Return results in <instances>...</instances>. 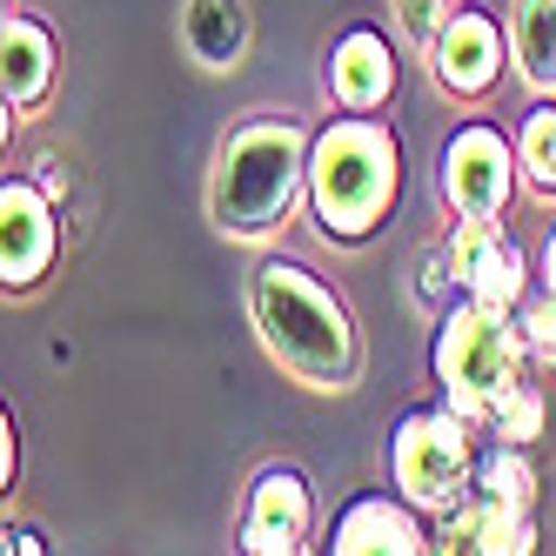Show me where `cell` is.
Masks as SVG:
<instances>
[{"instance_id":"4","label":"cell","mask_w":556,"mask_h":556,"mask_svg":"<svg viewBox=\"0 0 556 556\" xmlns=\"http://www.w3.org/2000/svg\"><path fill=\"white\" fill-rule=\"evenodd\" d=\"M523 323H509V308L469 302L443 323V342H435V369H443L450 409L463 422H483L503 395L516 389V355H523Z\"/></svg>"},{"instance_id":"11","label":"cell","mask_w":556,"mask_h":556,"mask_svg":"<svg viewBox=\"0 0 556 556\" xmlns=\"http://www.w3.org/2000/svg\"><path fill=\"white\" fill-rule=\"evenodd\" d=\"M329 88H336V101L342 108H376V101H389V88H395V61H389V41L382 34H349V41L336 48V61H329Z\"/></svg>"},{"instance_id":"9","label":"cell","mask_w":556,"mask_h":556,"mask_svg":"<svg viewBox=\"0 0 556 556\" xmlns=\"http://www.w3.org/2000/svg\"><path fill=\"white\" fill-rule=\"evenodd\" d=\"M435 81L456 88V94H483L496 81V67H503V41H496V27L483 14H456L443 34H435Z\"/></svg>"},{"instance_id":"18","label":"cell","mask_w":556,"mask_h":556,"mask_svg":"<svg viewBox=\"0 0 556 556\" xmlns=\"http://www.w3.org/2000/svg\"><path fill=\"white\" fill-rule=\"evenodd\" d=\"M476 302H490V308H516V295H523V255L516 249H503L496 262H490V275L469 289Z\"/></svg>"},{"instance_id":"3","label":"cell","mask_w":556,"mask_h":556,"mask_svg":"<svg viewBox=\"0 0 556 556\" xmlns=\"http://www.w3.org/2000/svg\"><path fill=\"white\" fill-rule=\"evenodd\" d=\"M395 194V141L376 122H336L308 148V202L329 235H363Z\"/></svg>"},{"instance_id":"21","label":"cell","mask_w":556,"mask_h":556,"mask_svg":"<svg viewBox=\"0 0 556 556\" xmlns=\"http://www.w3.org/2000/svg\"><path fill=\"white\" fill-rule=\"evenodd\" d=\"M543 282H549V295H556V235H549V249H543Z\"/></svg>"},{"instance_id":"15","label":"cell","mask_w":556,"mask_h":556,"mask_svg":"<svg viewBox=\"0 0 556 556\" xmlns=\"http://www.w3.org/2000/svg\"><path fill=\"white\" fill-rule=\"evenodd\" d=\"M509 242H496V222H469L463 215V228H456V242H450V275H456V282H483V275H490V262L503 255Z\"/></svg>"},{"instance_id":"17","label":"cell","mask_w":556,"mask_h":556,"mask_svg":"<svg viewBox=\"0 0 556 556\" xmlns=\"http://www.w3.org/2000/svg\"><path fill=\"white\" fill-rule=\"evenodd\" d=\"M490 422H496V435H509V443H530V435L543 429V395L516 382V389L503 395V403L490 409Z\"/></svg>"},{"instance_id":"6","label":"cell","mask_w":556,"mask_h":556,"mask_svg":"<svg viewBox=\"0 0 556 556\" xmlns=\"http://www.w3.org/2000/svg\"><path fill=\"white\" fill-rule=\"evenodd\" d=\"M450 202L456 215L469 222H496L503 202H509V148L490 135V128H463L450 141Z\"/></svg>"},{"instance_id":"14","label":"cell","mask_w":556,"mask_h":556,"mask_svg":"<svg viewBox=\"0 0 556 556\" xmlns=\"http://www.w3.org/2000/svg\"><path fill=\"white\" fill-rule=\"evenodd\" d=\"M476 496H483V503H509V509H530V496H536V469L523 463V450H496V456H483V469H476Z\"/></svg>"},{"instance_id":"7","label":"cell","mask_w":556,"mask_h":556,"mask_svg":"<svg viewBox=\"0 0 556 556\" xmlns=\"http://www.w3.org/2000/svg\"><path fill=\"white\" fill-rule=\"evenodd\" d=\"M48 255H54V215H48V202L34 188L8 181V194H0V275L21 289V282H34V275L48 268Z\"/></svg>"},{"instance_id":"12","label":"cell","mask_w":556,"mask_h":556,"mask_svg":"<svg viewBox=\"0 0 556 556\" xmlns=\"http://www.w3.org/2000/svg\"><path fill=\"white\" fill-rule=\"evenodd\" d=\"M0 54H8V101H14V108H34V101L48 94V81H54V48H48V34L34 27V21H21V14H8Z\"/></svg>"},{"instance_id":"16","label":"cell","mask_w":556,"mask_h":556,"mask_svg":"<svg viewBox=\"0 0 556 556\" xmlns=\"http://www.w3.org/2000/svg\"><path fill=\"white\" fill-rule=\"evenodd\" d=\"M523 168H530V181L556 188V108H536L523 122Z\"/></svg>"},{"instance_id":"10","label":"cell","mask_w":556,"mask_h":556,"mask_svg":"<svg viewBox=\"0 0 556 556\" xmlns=\"http://www.w3.org/2000/svg\"><path fill=\"white\" fill-rule=\"evenodd\" d=\"M336 549L342 556H416L429 543H422V530H416L409 509H395L389 496H369V503H355L342 523H336Z\"/></svg>"},{"instance_id":"13","label":"cell","mask_w":556,"mask_h":556,"mask_svg":"<svg viewBox=\"0 0 556 556\" xmlns=\"http://www.w3.org/2000/svg\"><path fill=\"white\" fill-rule=\"evenodd\" d=\"M516 61L530 88H556V0H516Z\"/></svg>"},{"instance_id":"5","label":"cell","mask_w":556,"mask_h":556,"mask_svg":"<svg viewBox=\"0 0 556 556\" xmlns=\"http://www.w3.org/2000/svg\"><path fill=\"white\" fill-rule=\"evenodd\" d=\"M463 476H469V435L463 416H409L395 429V483H403L416 503L443 509L463 496Z\"/></svg>"},{"instance_id":"19","label":"cell","mask_w":556,"mask_h":556,"mask_svg":"<svg viewBox=\"0 0 556 556\" xmlns=\"http://www.w3.org/2000/svg\"><path fill=\"white\" fill-rule=\"evenodd\" d=\"M523 342L543 355V363H556V295H543V302L523 308Z\"/></svg>"},{"instance_id":"8","label":"cell","mask_w":556,"mask_h":556,"mask_svg":"<svg viewBox=\"0 0 556 556\" xmlns=\"http://www.w3.org/2000/svg\"><path fill=\"white\" fill-rule=\"evenodd\" d=\"M308 536V490L295 469H268L255 483V503H249V523H242V549L255 556H282Z\"/></svg>"},{"instance_id":"20","label":"cell","mask_w":556,"mask_h":556,"mask_svg":"<svg viewBox=\"0 0 556 556\" xmlns=\"http://www.w3.org/2000/svg\"><path fill=\"white\" fill-rule=\"evenodd\" d=\"M429 14H435V0H403V21H409V34H422V41H429Z\"/></svg>"},{"instance_id":"1","label":"cell","mask_w":556,"mask_h":556,"mask_svg":"<svg viewBox=\"0 0 556 556\" xmlns=\"http://www.w3.org/2000/svg\"><path fill=\"white\" fill-rule=\"evenodd\" d=\"M308 181V148L289 122H255L242 128L222 162H215V188H208V208L228 235H242V242H262L289 222L295 194Z\"/></svg>"},{"instance_id":"2","label":"cell","mask_w":556,"mask_h":556,"mask_svg":"<svg viewBox=\"0 0 556 556\" xmlns=\"http://www.w3.org/2000/svg\"><path fill=\"white\" fill-rule=\"evenodd\" d=\"M255 323H262L268 349L282 355L302 382H315V389L349 382V369H355L349 315H342L323 289H315L302 268L268 262V268L255 275Z\"/></svg>"}]
</instances>
